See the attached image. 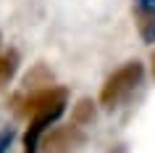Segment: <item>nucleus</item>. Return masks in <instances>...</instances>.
<instances>
[{
    "mask_svg": "<svg viewBox=\"0 0 155 153\" xmlns=\"http://www.w3.org/2000/svg\"><path fill=\"white\" fill-rule=\"evenodd\" d=\"M82 143V135L76 132L74 127H61V129H53L45 143V151L48 153H63V151H71L74 145Z\"/></svg>",
    "mask_w": 155,
    "mask_h": 153,
    "instance_id": "nucleus-3",
    "label": "nucleus"
},
{
    "mask_svg": "<svg viewBox=\"0 0 155 153\" xmlns=\"http://www.w3.org/2000/svg\"><path fill=\"white\" fill-rule=\"evenodd\" d=\"M153 74H155V53H153Z\"/></svg>",
    "mask_w": 155,
    "mask_h": 153,
    "instance_id": "nucleus-8",
    "label": "nucleus"
},
{
    "mask_svg": "<svg viewBox=\"0 0 155 153\" xmlns=\"http://www.w3.org/2000/svg\"><path fill=\"white\" fill-rule=\"evenodd\" d=\"M139 82H142V64H139V61L124 64L121 69H116V71L105 79V85H103V90H100V103L108 106V108L118 106Z\"/></svg>",
    "mask_w": 155,
    "mask_h": 153,
    "instance_id": "nucleus-1",
    "label": "nucleus"
},
{
    "mask_svg": "<svg viewBox=\"0 0 155 153\" xmlns=\"http://www.w3.org/2000/svg\"><path fill=\"white\" fill-rule=\"evenodd\" d=\"M63 108H66V90L63 87H45V90H40V92L26 98L21 113L29 121L32 119H45V121L53 124L63 113Z\"/></svg>",
    "mask_w": 155,
    "mask_h": 153,
    "instance_id": "nucleus-2",
    "label": "nucleus"
},
{
    "mask_svg": "<svg viewBox=\"0 0 155 153\" xmlns=\"http://www.w3.org/2000/svg\"><path fill=\"white\" fill-rule=\"evenodd\" d=\"M16 69H18V53L16 50H8V53L0 56V87H5L13 79Z\"/></svg>",
    "mask_w": 155,
    "mask_h": 153,
    "instance_id": "nucleus-5",
    "label": "nucleus"
},
{
    "mask_svg": "<svg viewBox=\"0 0 155 153\" xmlns=\"http://www.w3.org/2000/svg\"><path fill=\"white\" fill-rule=\"evenodd\" d=\"M5 143H11V129H5V132H0V153L5 151V148H3Z\"/></svg>",
    "mask_w": 155,
    "mask_h": 153,
    "instance_id": "nucleus-7",
    "label": "nucleus"
},
{
    "mask_svg": "<svg viewBox=\"0 0 155 153\" xmlns=\"http://www.w3.org/2000/svg\"><path fill=\"white\" fill-rule=\"evenodd\" d=\"M137 24L139 32L147 42L155 40V5H150L147 0H137Z\"/></svg>",
    "mask_w": 155,
    "mask_h": 153,
    "instance_id": "nucleus-4",
    "label": "nucleus"
},
{
    "mask_svg": "<svg viewBox=\"0 0 155 153\" xmlns=\"http://www.w3.org/2000/svg\"><path fill=\"white\" fill-rule=\"evenodd\" d=\"M95 116V111H92V103L90 100H82L79 103V108H76V121H87Z\"/></svg>",
    "mask_w": 155,
    "mask_h": 153,
    "instance_id": "nucleus-6",
    "label": "nucleus"
}]
</instances>
